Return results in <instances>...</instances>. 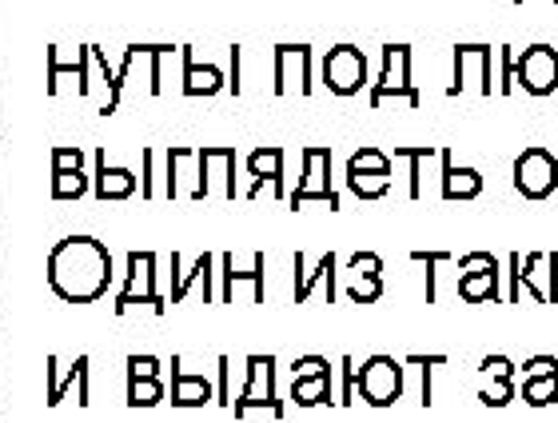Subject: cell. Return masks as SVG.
Listing matches in <instances>:
<instances>
[{
	"label": "cell",
	"mask_w": 558,
	"mask_h": 423,
	"mask_svg": "<svg viewBox=\"0 0 558 423\" xmlns=\"http://www.w3.org/2000/svg\"><path fill=\"white\" fill-rule=\"evenodd\" d=\"M514 189L523 192L526 201H547L558 189V160L547 148H526L514 156Z\"/></svg>",
	"instance_id": "1"
},
{
	"label": "cell",
	"mask_w": 558,
	"mask_h": 423,
	"mask_svg": "<svg viewBox=\"0 0 558 423\" xmlns=\"http://www.w3.org/2000/svg\"><path fill=\"white\" fill-rule=\"evenodd\" d=\"M514 81L531 96H550L558 88V52L550 45H531L514 60Z\"/></svg>",
	"instance_id": "2"
},
{
	"label": "cell",
	"mask_w": 558,
	"mask_h": 423,
	"mask_svg": "<svg viewBox=\"0 0 558 423\" xmlns=\"http://www.w3.org/2000/svg\"><path fill=\"white\" fill-rule=\"evenodd\" d=\"M363 52L360 48H351V45H339L327 52L324 60V76H327V88L339 96H351L355 88L363 84Z\"/></svg>",
	"instance_id": "3"
},
{
	"label": "cell",
	"mask_w": 558,
	"mask_h": 423,
	"mask_svg": "<svg viewBox=\"0 0 558 423\" xmlns=\"http://www.w3.org/2000/svg\"><path fill=\"white\" fill-rule=\"evenodd\" d=\"M360 391H363V400L367 403H391L403 391V376H399V367L396 360H367V367L360 372Z\"/></svg>",
	"instance_id": "4"
},
{
	"label": "cell",
	"mask_w": 558,
	"mask_h": 423,
	"mask_svg": "<svg viewBox=\"0 0 558 423\" xmlns=\"http://www.w3.org/2000/svg\"><path fill=\"white\" fill-rule=\"evenodd\" d=\"M471 69H478V88L483 93H495V84H490V48L487 45H459L454 48V84H451V96H459L466 88V76Z\"/></svg>",
	"instance_id": "5"
},
{
	"label": "cell",
	"mask_w": 558,
	"mask_h": 423,
	"mask_svg": "<svg viewBox=\"0 0 558 423\" xmlns=\"http://www.w3.org/2000/svg\"><path fill=\"white\" fill-rule=\"evenodd\" d=\"M483 192V177L475 168H451V156H442V196L447 201H471Z\"/></svg>",
	"instance_id": "6"
},
{
	"label": "cell",
	"mask_w": 558,
	"mask_h": 423,
	"mask_svg": "<svg viewBox=\"0 0 558 423\" xmlns=\"http://www.w3.org/2000/svg\"><path fill=\"white\" fill-rule=\"evenodd\" d=\"M459 292H463L466 304H478V300H499V268L463 271V280H459Z\"/></svg>",
	"instance_id": "7"
},
{
	"label": "cell",
	"mask_w": 558,
	"mask_h": 423,
	"mask_svg": "<svg viewBox=\"0 0 558 423\" xmlns=\"http://www.w3.org/2000/svg\"><path fill=\"white\" fill-rule=\"evenodd\" d=\"M523 400L531 408H558V376H526Z\"/></svg>",
	"instance_id": "8"
},
{
	"label": "cell",
	"mask_w": 558,
	"mask_h": 423,
	"mask_svg": "<svg viewBox=\"0 0 558 423\" xmlns=\"http://www.w3.org/2000/svg\"><path fill=\"white\" fill-rule=\"evenodd\" d=\"M478 396H483V403H490V408H502V403L514 400V384H511V379H490Z\"/></svg>",
	"instance_id": "9"
},
{
	"label": "cell",
	"mask_w": 558,
	"mask_h": 423,
	"mask_svg": "<svg viewBox=\"0 0 558 423\" xmlns=\"http://www.w3.org/2000/svg\"><path fill=\"white\" fill-rule=\"evenodd\" d=\"M351 184H355L360 196H379V192H387V172H360Z\"/></svg>",
	"instance_id": "10"
},
{
	"label": "cell",
	"mask_w": 558,
	"mask_h": 423,
	"mask_svg": "<svg viewBox=\"0 0 558 423\" xmlns=\"http://www.w3.org/2000/svg\"><path fill=\"white\" fill-rule=\"evenodd\" d=\"M483 372H487V379H511L514 384V372H519V367H514L507 355H487V360H483Z\"/></svg>",
	"instance_id": "11"
},
{
	"label": "cell",
	"mask_w": 558,
	"mask_h": 423,
	"mask_svg": "<svg viewBox=\"0 0 558 423\" xmlns=\"http://www.w3.org/2000/svg\"><path fill=\"white\" fill-rule=\"evenodd\" d=\"M523 376H558V360L555 355H531L523 364Z\"/></svg>",
	"instance_id": "12"
},
{
	"label": "cell",
	"mask_w": 558,
	"mask_h": 423,
	"mask_svg": "<svg viewBox=\"0 0 558 423\" xmlns=\"http://www.w3.org/2000/svg\"><path fill=\"white\" fill-rule=\"evenodd\" d=\"M351 168H355V172H391L379 153H360L355 160H351Z\"/></svg>",
	"instance_id": "13"
},
{
	"label": "cell",
	"mask_w": 558,
	"mask_h": 423,
	"mask_svg": "<svg viewBox=\"0 0 558 423\" xmlns=\"http://www.w3.org/2000/svg\"><path fill=\"white\" fill-rule=\"evenodd\" d=\"M502 52V84H499V93L502 96H511V81H514V57H511V45L499 48Z\"/></svg>",
	"instance_id": "14"
},
{
	"label": "cell",
	"mask_w": 558,
	"mask_h": 423,
	"mask_svg": "<svg viewBox=\"0 0 558 423\" xmlns=\"http://www.w3.org/2000/svg\"><path fill=\"white\" fill-rule=\"evenodd\" d=\"M487 268H499L490 252H475V256H466V259H463V271H487Z\"/></svg>",
	"instance_id": "15"
},
{
	"label": "cell",
	"mask_w": 558,
	"mask_h": 423,
	"mask_svg": "<svg viewBox=\"0 0 558 423\" xmlns=\"http://www.w3.org/2000/svg\"><path fill=\"white\" fill-rule=\"evenodd\" d=\"M418 259H423V264H427L430 271H435V264H439V259H447V252H418ZM427 300H435V276H427Z\"/></svg>",
	"instance_id": "16"
},
{
	"label": "cell",
	"mask_w": 558,
	"mask_h": 423,
	"mask_svg": "<svg viewBox=\"0 0 558 423\" xmlns=\"http://www.w3.org/2000/svg\"><path fill=\"white\" fill-rule=\"evenodd\" d=\"M514 4H526V0H514ZM550 4H558V0H550Z\"/></svg>",
	"instance_id": "17"
}]
</instances>
